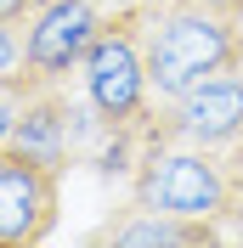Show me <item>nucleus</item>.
I'll return each instance as SVG.
<instances>
[{"label": "nucleus", "instance_id": "0eeeda50", "mask_svg": "<svg viewBox=\"0 0 243 248\" xmlns=\"http://www.w3.org/2000/svg\"><path fill=\"white\" fill-rule=\"evenodd\" d=\"M57 226V170L0 147V243H40Z\"/></svg>", "mask_w": 243, "mask_h": 248}, {"label": "nucleus", "instance_id": "f8f14e48", "mask_svg": "<svg viewBox=\"0 0 243 248\" xmlns=\"http://www.w3.org/2000/svg\"><path fill=\"white\" fill-rule=\"evenodd\" d=\"M136 6H141V12H158V6H170V0H136Z\"/></svg>", "mask_w": 243, "mask_h": 248}, {"label": "nucleus", "instance_id": "39448f33", "mask_svg": "<svg viewBox=\"0 0 243 248\" xmlns=\"http://www.w3.org/2000/svg\"><path fill=\"white\" fill-rule=\"evenodd\" d=\"M147 141H187V147H238L243 141V68L192 85L170 102L164 130H147Z\"/></svg>", "mask_w": 243, "mask_h": 248}, {"label": "nucleus", "instance_id": "7ed1b4c3", "mask_svg": "<svg viewBox=\"0 0 243 248\" xmlns=\"http://www.w3.org/2000/svg\"><path fill=\"white\" fill-rule=\"evenodd\" d=\"M85 102L107 130H141L147 124V68H141V6L102 17L91 51L79 57Z\"/></svg>", "mask_w": 243, "mask_h": 248}, {"label": "nucleus", "instance_id": "f257e3e1", "mask_svg": "<svg viewBox=\"0 0 243 248\" xmlns=\"http://www.w3.org/2000/svg\"><path fill=\"white\" fill-rule=\"evenodd\" d=\"M153 29H141V68H147V96L158 102H175L192 85L243 68V34L238 23L204 12V6H187V0H170L158 6Z\"/></svg>", "mask_w": 243, "mask_h": 248}, {"label": "nucleus", "instance_id": "6e6552de", "mask_svg": "<svg viewBox=\"0 0 243 248\" xmlns=\"http://www.w3.org/2000/svg\"><path fill=\"white\" fill-rule=\"evenodd\" d=\"M102 243L124 248H204L215 243V220H181V215H158V209H130L124 220H107Z\"/></svg>", "mask_w": 243, "mask_h": 248}, {"label": "nucleus", "instance_id": "423d86ee", "mask_svg": "<svg viewBox=\"0 0 243 248\" xmlns=\"http://www.w3.org/2000/svg\"><path fill=\"white\" fill-rule=\"evenodd\" d=\"M23 23H29V34H23V68L34 79L57 85L91 51L96 29H102V12H96V0H40Z\"/></svg>", "mask_w": 243, "mask_h": 248}, {"label": "nucleus", "instance_id": "9b49d317", "mask_svg": "<svg viewBox=\"0 0 243 248\" xmlns=\"http://www.w3.org/2000/svg\"><path fill=\"white\" fill-rule=\"evenodd\" d=\"M29 12H34V0H0V23H12V29H17Z\"/></svg>", "mask_w": 243, "mask_h": 248}, {"label": "nucleus", "instance_id": "f03ea898", "mask_svg": "<svg viewBox=\"0 0 243 248\" xmlns=\"http://www.w3.org/2000/svg\"><path fill=\"white\" fill-rule=\"evenodd\" d=\"M130 192H136V209H158V215H181V220H221L232 209V170L209 147L147 141Z\"/></svg>", "mask_w": 243, "mask_h": 248}, {"label": "nucleus", "instance_id": "20e7f679", "mask_svg": "<svg viewBox=\"0 0 243 248\" xmlns=\"http://www.w3.org/2000/svg\"><path fill=\"white\" fill-rule=\"evenodd\" d=\"M91 119H96L91 102L79 108V102H68V96L51 91V85H34V91L23 96V108H17L12 130H6V153H23V158H34V164H46V170H62V164L85 147Z\"/></svg>", "mask_w": 243, "mask_h": 248}, {"label": "nucleus", "instance_id": "9d476101", "mask_svg": "<svg viewBox=\"0 0 243 248\" xmlns=\"http://www.w3.org/2000/svg\"><path fill=\"white\" fill-rule=\"evenodd\" d=\"M187 6H204V12L226 17V23H243V0H187Z\"/></svg>", "mask_w": 243, "mask_h": 248}, {"label": "nucleus", "instance_id": "1a4fd4ad", "mask_svg": "<svg viewBox=\"0 0 243 248\" xmlns=\"http://www.w3.org/2000/svg\"><path fill=\"white\" fill-rule=\"evenodd\" d=\"M23 68V40L12 34V23H0V79Z\"/></svg>", "mask_w": 243, "mask_h": 248}]
</instances>
